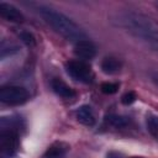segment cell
Wrapping results in <instances>:
<instances>
[{
  "label": "cell",
  "instance_id": "7c38bea8",
  "mask_svg": "<svg viewBox=\"0 0 158 158\" xmlns=\"http://www.w3.org/2000/svg\"><path fill=\"white\" fill-rule=\"evenodd\" d=\"M106 122L116 128H121V127H125L130 123V118L126 117V116H121V115H115V114H111V115H107L106 116Z\"/></svg>",
  "mask_w": 158,
  "mask_h": 158
},
{
  "label": "cell",
  "instance_id": "2e32d148",
  "mask_svg": "<svg viewBox=\"0 0 158 158\" xmlns=\"http://www.w3.org/2000/svg\"><path fill=\"white\" fill-rule=\"evenodd\" d=\"M20 38L22 40V42H25L27 46H35L36 44V38L32 33L27 32V31H22L20 33Z\"/></svg>",
  "mask_w": 158,
  "mask_h": 158
},
{
  "label": "cell",
  "instance_id": "8fae6325",
  "mask_svg": "<svg viewBox=\"0 0 158 158\" xmlns=\"http://www.w3.org/2000/svg\"><path fill=\"white\" fill-rule=\"evenodd\" d=\"M121 62L114 57H106L101 62V70L106 74H115L120 70Z\"/></svg>",
  "mask_w": 158,
  "mask_h": 158
},
{
  "label": "cell",
  "instance_id": "d6986e66",
  "mask_svg": "<svg viewBox=\"0 0 158 158\" xmlns=\"http://www.w3.org/2000/svg\"><path fill=\"white\" fill-rule=\"evenodd\" d=\"M107 158H120V156L117 153H115V152H110L107 154Z\"/></svg>",
  "mask_w": 158,
  "mask_h": 158
},
{
  "label": "cell",
  "instance_id": "30bf717a",
  "mask_svg": "<svg viewBox=\"0 0 158 158\" xmlns=\"http://www.w3.org/2000/svg\"><path fill=\"white\" fill-rule=\"evenodd\" d=\"M68 149H69V146L67 143L59 142V141L54 142L48 147L43 158H64Z\"/></svg>",
  "mask_w": 158,
  "mask_h": 158
},
{
  "label": "cell",
  "instance_id": "9a60e30c",
  "mask_svg": "<svg viewBox=\"0 0 158 158\" xmlns=\"http://www.w3.org/2000/svg\"><path fill=\"white\" fill-rule=\"evenodd\" d=\"M101 91L104 94H107V95H112L115 94L117 90H118V84L117 83H102L101 84Z\"/></svg>",
  "mask_w": 158,
  "mask_h": 158
},
{
  "label": "cell",
  "instance_id": "9c48e42d",
  "mask_svg": "<svg viewBox=\"0 0 158 158\" xmlns=\"http://www.w3.org/2000/svg\"><path fill=\"white\" fill-rule=\"evenodd\" d=\"M77 120L84 126H94L96 122L94 110L89 105H83L77 110Z\"/></svg>",
  "mask_w": 158,
  "mask_h": 158
},
{
  "label": "cell",
  "instance_id": "3957f363",
  "mask_svg": "<svg viewBox=\"0 0 158 158\" xmlns=\"http://www.w3.org/2000/svg\"><path fill=\"white\" fill-rule=\"evenodd\" d=\"M28 99V91L17 85H6L0 89V101L6 105H22Z\"/></svg>",
  "mask_w": 158,
  "mask_h": 158
},
{
  "label": "cell",
  "instance_id": "44dd1931",
  "mask_svg": "<svg viewBox=\"0 0 158 158\" xmlns=\"http://www.w3.org/2000/svg\"><path fill=\"white\" fill-rule=\"evenodd\" d=\"M156 5H157V6H158V1H157V4H156Z\"/></svg>",
  "mask_w": 158,
  "mask_h": 158
},
{
  "label": "cell",
  "instance_id": "e0dca14e",
  "mask_svg": "<svg viewBox=\"0 0 158 158\" xmlns=\"http://www.w3.org/2000/svg\"><path fill=\"white\" fill-rule=\"evenodd\" d=\"M136 99H137L136 93H133V91H128V93H126V94L122 95V98H121V102H122L123 105H131V104H133V102L136 101Z\"/></svg>",
  "mask_w": 158,
  "mask_h": 158
},
{
  "label": "cell",
  "instance_id": "7a4b0ae2",
  "mask_svg": "<svg viewBox=\"0 0 158 158\" xmlns=\"http://www.w3.org/2000/svg\"><path fill=\"white\" fill-rule=\"evenodd\" d=\"M37 11L43 21L64 38L74 41L75 43L83 40H88V36L83 28L64 14L47 6H40Z\"/></svg>",
  "mask_w": 158,
  "mask_h": 158
},
{
  "label": "cell",
  "instance_id": "4fadbf2b",
  "mask_svg": "<svg viewBox=\"0 0 158 158\" xmlns=\"http://www.w3.org/2000/svg\"><path fill=\"white\" fill-rule=\"evenodd\" d=\"M147 128H148V132L156 139H158V116L152 115L147 117Z\"/></svg>",
  "mask_w": 158,
  "mask_h": 158
},
{
  "label": "cell",
  "instance_id": "52a82bcc",
  "mask_svg": "<svg viewBox=\"0 0 158 158\" xmlns=\"http://www.w3.org/2000/svg\"><path fill=\"white\" fill-rule=\"evenodd\" d=\"M0 15L1 17H4L5 20L10 21V22H22L25 20L22 12L15 7L14 5L9 4V2H4L1 1L0 2Z\"/></svg>",
  "mask_w": 158,
  "mask_h": 158
},
{
  "label": "cell",
  "instance_id": "6da1fadb",
  "mask_svg": "<svg viewBox=\"0 0 158 158\" xmlns=\"http://www.w3.org/2000/svg\"><path fill=\"white\" fill-rule=\"evenodd\" d=\"M117 23L133 37L158 49V22L153 19L139 12L126 11L118 15Z\"/></svg>",
  "mask_w": 158,
  "mask_h": 158
},
{
  "label": "cell",
  "instance_id": "277c9868",
  "mask_svg": "<svg viewBox=\"0 0 158 158\" xmlns=\"http://www.w3.org/2000/svg\"><path fill=\"white\" fill-rule=\"evenodd\" d=\"M65 69H67V73L74 80H78L80 83H85V84L93 81L94 74H93L91 67L89 65V63H86L84 60H80V59L69 60L65 64Z\"/></svg>",
  "mask_w": 158,
  "mask_h": 158
},
{
  "label": "cell",
  "instance_id": "5b68a950",
  "mask_svg": "<svg viewBox=\"0 0 158 158\" xmlns=\"http://www.w3.org/2000/svg\"><path fill=\"white\" fill-rule=\"evenodd\" d=\"M0 148L2 157L10 158L15 156L19 148V135L16 130L2 127L0 133Z\"/></svg>",
  "mask_w": 158,
  "mask_h": 158
},
{
  "label": "cell",
  "instance_id": "5bb4252c",
  "mask_svg": "<svg viewBox=\"0 0 158 158\" xmlns=\"http://www.w3.org/2000/svg\"><path fill=\"white\" fill-rule=\"evenodd\" d=\"M17 46L15 44H10V43H6V42H2L1 43V58L4 59L5 57L7 56H11L12 53L17 52Z\"/></svg>",
  "mask_w": 158,
  "mask_h": 158
},
{
  "label": "cell",
  "instance_id": "ac0fdd59",
  "mask_svg": "<svg viewBox=\"0 0 158 158\" xmlns=\"http://www.w3.org/2000/svg\"><path fill=\"white\" fill-rule=\"evenodd\" d=\"M151 78H152V80H153V83L158 86V72H153V73H151Z\"/></svg>",
  "mask_w": 158,
  "mask_h": 158
},
{
  "label": "cell",
  "instance_id": "ffe728a7",
  "mask_svg": "<svg viewBox=\"0 0 158 158\" xmlns=\"http://www.w3.org/2000/svg\"><path fill=\"white\" fill-rule=\"evenodd\" d=\"M131 158H142V157H131Z\"/></svg>",
  "mask_w": 158,
  "mask_h": 158
},
{
  "label": "cell",
  "instance_id": "ba28073f",
  "mask_svg": "<svg viewBox=\"0 0 158 158\" xmlns=\"http://www.w3.org/2000/svg\"><path fill=\"white\" fill-rule=\"evenodd\" d=\"M51 85H52L53 91H54L58 96H60V98H63V99H73V98L75 96V91H74L67 83H64L62 79L54 78V79L52 80Z\"/></svg>",
  "mask_w": 158,
  "mask_h": 158
},
{
  "label": "cell",
  "instance_id": "8992f818",
  "mask_svg": "<svg viewBox=\"0 0 158 158\" xmlns=\"http://www.w3.org/2000/svg\"><path fill=\"white\" fill-rule=\"evenodd\" d=\"M74 54L80 59V60H90L95 57L96 54V48L94 43L89 40H83L79 41L74 44Z\"/></svg>",
  "mask_w": 158,
  "mask_h": 158
}]
</instances>
